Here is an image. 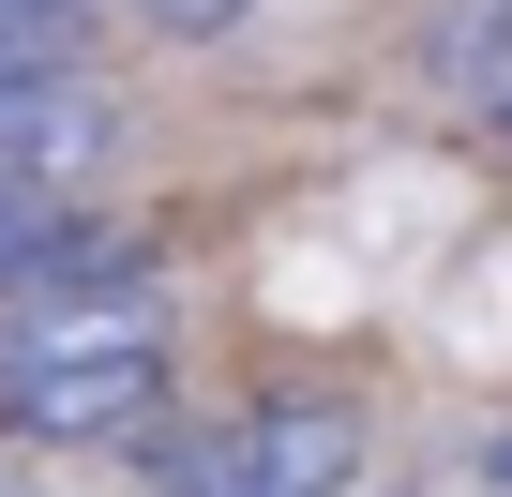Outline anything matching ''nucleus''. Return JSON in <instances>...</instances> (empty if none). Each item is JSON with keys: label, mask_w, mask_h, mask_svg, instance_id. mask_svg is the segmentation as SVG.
<instances>
[{"label": "nucleus", "mask_w": 512, "mask_h": 497, "mask_svg": "<svg viewBox=\"0 0 512 497\" xmlns=\"http://www.w3.org/2000/svg\"><path fill=\"white\" fill-rule=\"evenodd\" d=\"M181 422V332L166 302H61V317H16V392H0V437L16 452H106L136 467L151 437Z\"/></svg>", "instance_id": "nucleus-1"}, {"label": "nucleus", "mask_w": 512, "mask_h": 497, "mask_svg": "<svg viewBox=\"0 0 512 497\" xmlns=\"http://www.w3.org/2000/svg\"><path fill=\"white\" fill-rule=\"evenodd\" d=\"M392 452H377V407L347 377H256L226 407H181L151 452H136V497H362Z\"/></svg>", "instance_id": "nucleus-2"}, {"label": "nucleus", "mask_w": 512, "mask_h": 497, "mask_svg": "<svg viewBox=\"0 0 512 497\" xmlns=\"http://www.w3.org/2000/svg\"><path fill=\"white\" fill-rule=\"evenodd\" d=\"M106 16H136V31H166V46H226L256 0H106Z\"/></svg>", "instance_id": "nucleus-3"}, {"label": "nucleus", "mask_w": 512, "mask_h": 497, "mask_svg": "<svg viewBox=\"0 0 512 497\" xmlns=\"http://www.w3.org/2000/svg\"><path fill=\"white\" fill-rule=\"evenodd\" d=\"M0 16H16V31H76V46H91V31H106V0H0Z\"/></svg>", "instance_id": "nucleus-4"}, {"label": "nucleus", "mask_w": 512, "mask_h": 497, "mask_svg": "<svg viewBox=\"0 0 512 497\" xmlns=\"http://www.w3.org/2000/svg\"><path fill=\"white\" fill-rule=\"evenodd\" d=\"M467 497H512V422H482V452H467Z\"/></svg>", "instance_id": "nucleus-5"}, {"label": "nucleus", "mask_w": 512, "mask_h": 497, "mask_svg": "<svg viewBox=\"0 0 512 497\" xmlns=\"http://www.w3.org/2000/svg\"><path fill=\"white\" fill-rule=\"evenodd\" d=\"M362 497H422V482H407V467H377V482H362Z\"/></svg>", "instance_id": "nucleus-6"}, {"label": "nucleus", "mask_w": 512, "mask_h": 497, "mask_svg": "<svg viewBox=\"0 0 512 497\" xmlns=\"http://www.w3.org/2000/svg\"><path fill=\"white\" fill-rule=\"evenodd\" d=\"M0 392H16V317H0Z\"/></svg>", "instance_id": "nucleus-7"}, {"label": "nucleus", "mask_w": 512, "mask_h": 497, "mask_svg": "<svg viewBox=\"0 0 512 497\" xmlns=\"http://www.w3.org/2000/svg\"><path fill=\"white\" fill-rule=\"evenodd\" d=\"M0 106H16V91H0Z\"/></svg>", "instance_id": "nucleus-8"}]
</instances>
